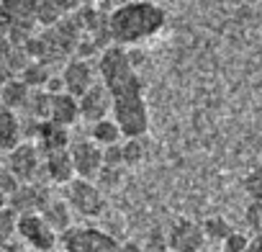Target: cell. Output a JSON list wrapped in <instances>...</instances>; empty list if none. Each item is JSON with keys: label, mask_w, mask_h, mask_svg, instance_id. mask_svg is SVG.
I'll return each mask as SVG.
<instances>
[{"label": "cell", "mask_w": 262, "mask_h": 252, "mask_svg": "<svg viewBox=\"0 0 262 252\" xmlns=\"http://www.w3.org/2000/svg\"><path fill=\"white\" fill-rule=\"evenodd\" d=\"M6 203H8V201H6V196H3V193H0V206H6Z\"/></svg>", "instance_id": "cb8c5ba5"}, {"label": "cell", "mask_w": 262, "mask_h": 252, "mask_svg": "<svg viewBox=\"0 0 262 252\" xmlns=\"http://www.w3.org/2000/svg\"><path fill=\"white\" fill-rule=\"evenodd\" d=\"M77 98L59 90V93H49V111H47V121L57 123V126H72L77 121Z\"/></svg>", "instance_id": "7c38bea8"}, {"label": "cell", "mask_w": 262, "mask_h": 252, "mask_svg": "<svg viewBox=\"0 0 262 252\" xmlns=\"http://www.w3.org/2000/svg\"><path fill=\"white\" fill-rule=\"evenodd\" d=\"M0 165H3V152H0Z\"/></svg>", "instance_id": "d4e9b609"}, {"label": "cell", "mask_w": 262, "mask_h": 252, "mask_svg": "<svg viewBox=\"0 0 262 252\" xmlns=\"http://www.w3.org/2000/svg\"><path fill=\"white\" fill-rule=\"evenodd\" d=\"M59 80H62V90L70 93V95H75V98L82 95L93 82H98V80H95V67H93L85 57H72V59L64 65Z\"/></svg>", "instance_id": "9c48e42d"}, {"label": "cell", "mask_w": 262, "mask_h": 252, "mask_svg": "<svg viewBox=\"0 0 262 252\" xmlns=\"http://www.w3.org/2000/svg\"><path fill=\"white\" fill-rule=\"evenodd\" d=\"M29 98H31V88L18 77H11L0 85V103L11 111H18V108H26L29 106Z\"/></svg>", "instance_id": "5bb4252c"}, {"label": "cell", "mask_w": 262, "mask_h": 252, "mask_svg": "<svg viewBox=\"0 0 262 252\" xmlns=\"http://www.w3.org/2000/svg\"><path fill=\"white\" fill-rule=\"evenodd\" d=\"M111 113V93L105 90V85L98 80L93 82L82 95H77V116L85 118V121H98V118H105Z\"/></svg>", "instance_id": "30bf717a"}, {"label": "cell", "mask_w": 262, "mask_h": 252, "mask_svg": "<svg viewBox=\"0 0 262 252\" xmlns=\"http://www.w3.org/2000/svg\"><path fill=\"white\" fill-rule=\"evenodd\" d=\"M18 118H16V111L6 108L0 103V152H8L13 144H18Z\"/></svg>", "instance_id": "2e32d148"}, {"label": "cell", "mask_w": 262, "mask_h": 252, "mask_svg": "<svg viewBox=\"0 0 262 252\" xmlns=\"http://www.w3.org/2000/svg\"><path fill=\"white\" fill-rule=\"evenodd\" d=\"M16 232L34 252H54L57 247V232L44 221L39 211H24L16 221Z\"/></svg>", "instance_id": "277c9868"}, {"label": "cell", "mask_w": 262, "mask_h": 252, "mask_svg": "<svg viewBox=\"0 0 262 252\" xmlns=\"http://www.w3.org/2000/svg\"><path fill=\"white\" fill-rule=\"evenodd\" d=\"M64 252H121V244L103 229H90V226H70L62 234Z\"/></svg>", "instance_id": "5b68a950"}, {"label": "cell", "mask_w": 262, "mask_h": 252, "mask_svg": "<svg viewBox=\"0 0 262 252\" xmlns=\"http://www.w3.org/2000/svg\"><path fill=\"white\" fill-rule=\"evenodd\" d=\"M221 242H224V252H242L247 247L249 237L247 234H239V232H229Z\"/></svg>", "instance_id": "44dd1931"}, {"label": "cell", "mask_w": 262, "mask_h": 252, "mask_svg": "<svg viewBox=\"0 0 262 252\" xmlns=\"http://www.w3.org/2000/svg\"><path fill=\"white\" fill-rule=\"evenodd\" d=\"M98 77L105 85V90L111 93V103L142 95L139 72H137L134 62H131L128 52L121 44H111V47H105L100 52V57H98Z\"/></svg>", "instance_id": "7a4b0ae2"}, {"label": "cell", "mask_w": 262, "mask_h": 252, "mask_svg": "<svg viewBox=\"0 0 262 252\" xmlns=\"http://www.w3.org/2000/svg\"><path fill=\"white\" fill-rule=\"evenodd\" d=\"M47 175L54 180V183H70L75 178V170H72V162H70V152L67 147H54V150H47Z\"/></svg>", "instance_id": "4fadbf2b"}, {"label": "cell", "mask_w": 262, "mask_h": 252, "mask_svg": "<svg viewBox=\"0 0 262 252\" xmlns=\"http://www.w3.org/2000/svg\"><path fill=\"white\" fill-rule=\"evenodd\" d=\"M165 26V11L149 0H131L111 11L105 18V31L113 44L128 47L152 39Z\"/></svg>", "instance_id": "6da1fadb"}, {"label": "cell", "mask_w": 262, "mask_h": 252, "mask_svg": "<svg viewBox=\"0 0 262 252\" xmlns=\"http://www.w3.org/2000/svg\"><path fill=\"white\" fill-rule=\"evenodd\" d=\"M149 3H157V0H149Z\"/></svg>", "instance_id": "484cf974"}, {"label": "cell", "mask_w": 262, "mask_h": 252, "mask_svg": "<svg viewBox=\"0 0 262 252\" xmlns=\"http://www.w3.org/2000/svg\"><path fill=\"white\" fill-rule=\"evenodd\" d=\"M201 229H203V237H206V239H213V242H221V239L231 232V226H229L224 219H208V221L201 224Z\"/></svg>", "instance_id": "d6986e66"}, {"label": "cell", "mask_w": 262, "mask_h": 252, "mask_svg": "<svg viewBox=\"0 0 262 252\" xmlns=\"http://www.w3.org/2000/svg\"><path fill=\"white\" fill-rule=\"evenodd\" d=\"M67 203L72 211H77L80 216L85 219H95L103 214V193L90 183V180H82V178H72L67 183Z\"/></svg>", "instance_id": "8992f818"}, {"label": "cell", "mask_w": 262, "mask_h": 252, "mask_svg": "<svg viewBox=\"0 0 262 252\" xmlns=\"http://www.w3.org/2000/svg\"><path fill=\"white\" fill-rule=\"evenodd\" d=\"M90 139L98 144V147H111V144H118L121 139V132L113 118H98L93 121V129H90Z\"/></svg>", "instance_id": "e0dca14e"}, {"label": "cell", "mask_w": 262, "mask_h": 252, "mask_svg": "<svg viewBox=\"0 0 262 252\" xmlns=\"http://www.w3.org/2000/svg\"><path fill=\"white\" fill-rule=\"evenodd\" d=\"M21 183H31L41 167L39 162V147L31 142H18L6 152V162H3Z\"/></svg>", "instance_id": "ba28073f"}, {"label": "cell", "mask_w": 262, "mask_h": 252, "mask_svg": "<svg viewBox=\"0 0 262 252\" xmlns=\"http://www.w3.org/2000/svg\"><path fill=\"white\" fill-rule=\"evenodd\" d=\"M242 252H262V242H259V237H249V242H247V247H244Z\"/></svg>", "instance_id": "603a6c76"}, {"label": "cell", "mask_w": 262, "mask_h": 252, "mask_svg": "<svg viewBox=\"0 0 262 252\" xmlns=\"http://www.w3.org/2000/svg\"><path fill=\"white\" fill-rule=\"evenodd\" d=\"M18 185H21V180L6 167V165H0V193H3L6 196V201L18 191Z\"/></svg>", "instance_id": "ffe728a7"}, {"label": "cell", "mask_w": 262, "mask_h": 252, "mask_svg": "<svg viewBox=\"0 0 262 252\" xmlns=\"http://www.w3.org/2000/svg\"><path fill=\"white\" fill-rule=\"evenodd\" d=\"M139 157H142L139 139H128V142L121 147V162H139Z\"/></svg>", "instance_id": "7402d4cb"}, {"label": "cell", "mask_w": 262, "mask_h": 252, "mask_svg": "<svg viewBox=\"0 0 262 252\" xmlns=\"http://www.w3.org/2000/svg\"><path fill=\"white\" fill-rule=\"evenodd\" d=\"M41 216L57 234H64L72 224V208H70L67 201H44Z\"/></svg>", "instance_id": "9a60e30c"}, {"label": "cell", "mask_w": 262, "mask_h": 252, "mask_svg": "<svg viewBox=\"0 0 262 252\" xmlns=\"http://www.w3.org/2000/svg\"><path fill=\"white\" fill-rule=\"evenodd\" d=\"M70 152V162H72V170H75V178H82V180H93L100 175L103 170V150L93 142V139H82V142H75L72 147H67Z\"/></svg>", "instance_id": "52a82bcc"}, {"label": "cell", "mask_w": 262, "mask_h": 252, "mask_svg": "<svg viewBox=\"0 0 262 252\" xmlns=\"http://www.w3.org/2000/svg\"><path fill=\"white\" fill-rule=\"evenodd\" d=\"M111 113H113V121L118 126L121 137H126V139H139L149 129V111H147V103L142 95L113 100Z\"/></svg>", "instance_id": "3957f363"}, {"label": "cell", "mask_w": 262, "mask_h": 252, "mask_svg": "<svg viewBox=\"0 0 262 252\" xmlns=\"http://www.w3.org/2000/svg\"><path fill=\"white\" fill-rule=\"evenodd\" d=\"M203 242H206V237H203L201 224L183 219V221H178V224L172 226L167 249H170V252H198V249L203 247Z\"/></svg>", "instance_id": "8fae6325"}, {"label": "cell", "mask_w": 262, "mask_h": 252, "mask_svg": "<svg viewBox=\"0 0 262 252\" xmlns=\"http://www.w3.org/2000/svg\"><path fill=\"white\" fill-rule=\"evenodd\" d=\"M16 221H18L16 208H8V203L0 206V244L13 242V237H16Z\"/></svg>", "instance_id": "ac0fdd59"}]
</instances>
